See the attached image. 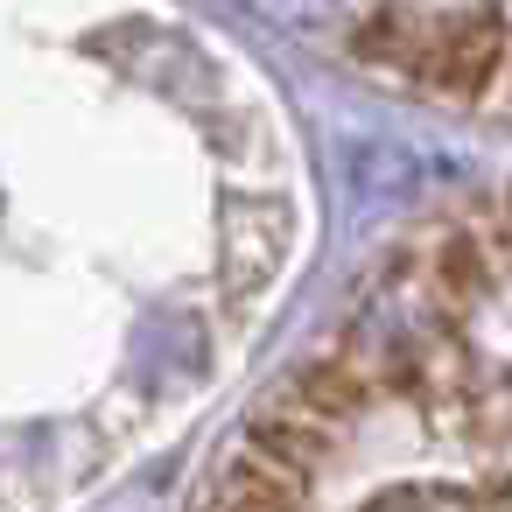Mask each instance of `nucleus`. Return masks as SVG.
Returning a JSON list of instances; mask_svg holds the SVG:
<instances>
[{"instance_id": "1", "label": "nucleus", "mask_w": 512, "mask_h": 512, "mask_svg": "<svg viewBox=\"0 0 512 512\" xmlns=\"http://www.w3.org/2000/svg\"><path fill=\"white\" fill-rule=\"evenodd\" d=\"M365 57H379V64L407 71L414 85L470 106L498 78L505 29H498V15H414V8H393V15H379L365 29Z\"/></svg>"}, {"instance_id": "2", "label": "nucleus", "mask_w": 512, "mask_h": 512, "mask_svg": "<svg viewBox=\"0 0 512 512\" xmlns=\"http://www.w3.org/2000/svg\"><path fill=\"white\" fill-rule=\"evenodd\" d=\"M505 211H512V197H505Z\"/></svg>"}]
</instances>
